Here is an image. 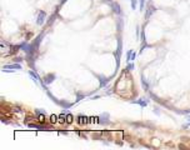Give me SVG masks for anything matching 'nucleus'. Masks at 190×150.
Segmentation results:
<instances>
[{
	"label": "nucleus",
	"instance_id": "f257e3e1",
	"mask_svg": "<svg viewBox=\"0 0 190 150\" xmlns=\"http://www.w3.org/2000/svg\"><path fill=\"white\" fill-rule=\"evenodd\" d=\"M9 69H11L13 71H15V70H20L21 69V64H10V65H4L3 67V71H10Z\"/></svg>",
	"mask_w": 190,
	"mask_h": 150
},
{
	"label": "nucleus",
	"instance_id": "f03ea898",
	"mask_svg": "<svg viewBox=\"0 0 190 150\" xmlns=\"http://www.w3.org/2000/svg\"><path fill=\"white\" fill-rule=\"evenodd\" d=\"M55 74H48V75H45L44 78H43V85H49V84H51L54 80H55Z\"/></svg>",
	"mask_w": 190,
	"mask_h": 150
},
{
	"label": "nucleus",
	"instance_id": "7ed1b4c3",
	"mask_svg": "<svg viewBox=\"0 0 190 150\" xmlns=\"http://www.w3.org/2000/svg\"><path fill=\"white\" fill-rule=\"evenodd\" d=\"M45 18H46V13L40 10L38 13V18H36V24H38V25H43V24L45 23Z\"/></svg>",
	"mask_w": 190,
	"mask_h": 150
},
{
	"label": "nucleus",
	"instance_id": "20e7f679",
	"mask_svg": "<svg viewBox=\"0 0 190 150\" xmlns=\"http://www.w3.org/2000/svg\"><path fill=\"white\" fill-rule=\"evenodd\" d=\"M109 5H110V8H112V10L114 11L115 14H121V8H120V5L116 1H112Z\"/></svg>",
	"mask_w": 190,
	"mask_h": 150
},
{
	"label": "nucleus",
	"instance_id": "39448f33",
	"mask_svg": "<svg viewBox=\"0 0 190 150\" xmlns=\"http://www.w3.org/2000/svg\"><path fill=\"white\" fill-rule=\"evenodd\" d=\"M99 119H100V123H101L103 125H108V124L110 123V116H109L108 113H103Z\"/></svg>",
	"mask_w": 190,
	"mask_h": 150
},
{
	"label": "nucleus",
	"instance_id": "423d86ee",
	"mask_svg": "<svg viewBox=\"0 0 190 150\" xmlns=\"http://www.w3.org/2000/svg\"><path fill=\"white\" fill-rule=\"evenodd\" d=\"M29 75H30V76H32V79H33V80H34L35 83H39V81H40V83L43 84V79L40 80V78H39V75H38V74H36V73H35V71H34V70H29Z\"/></svg>",
	"mask_w": 190,
	"mask_h": 150
},
{
	"label": "nucleus",
	"instance_id": "0eeeda50",
	"mask_svg": "<svg viewBox=\"0 0 190 150\" xmlns=\"http://www.w3.org/2000/svg\"><path fill=\"white\" fill-rule=\"evenodd\" d=\"M135 56H136V53L135 51H133V50L128 51V54H126V61L128 63H131L133 60H135Z\"/></svg>",
	"mask_w": 190,
	"mask_h": 150
},
{
	"label": "nucleus",
	"instance_id": "6e6552de",
	"mask_svg": "<svg viewBox=\"0 0 190 150\" xmlns=\"http://www.w3.org/2000/svg\"><path fill=\"white\" fill-rule=\"evenodd\" d=\"M134 104H138V105H140V106H143V108H145L146 105L149 104V100L146 99V98H143V99H139V100H136V101H133Z\"/></svg>",
	"mask_w": 190,
	"mask_h": 150
},
{
	"label": "nucleus",
	"instance_id": "1a4fd4ad",
	"mask_svg": "<svg viewBox=\"0 0 190 150\" xmlns=\"http://www.w3.org/2000/svg\"><path fill=\"white\" fill-rule=\"evenodd\" d=\"M155 13V7H154V5H149V7H148V11H146V14H145V18H146V19H149V18L153 15V14H154Z\"/></svg>",
	"mask_w": 190,
	"mask_h": 150
},
{
	"label": "nucleus",
	"instance_id": "9d476101",
	"mask_svg": "<svg viewBox=\"0 0 190 150\" xmlns=\"http://www.w3.org/2000/svg\"><path fill=\"white\" fill-rule=\"evenodd\" d=\"M98 78H99V81H100V86L104 88L106 85V84L109 83V79H106V78H104V76H100V75H98Z\"/></svg>",
	"mask_w": 190,
	"mask_h": 150
},
{
	"label": "nucleus",
	"instance_id": "9b49d317",
	"mask_svg": "<svg viewBox=\"0 0 190 150\" xmlns=\"http://www.w3.org/2000/svg\"><path fill=\"white\" fill-rule=\"evenodd\" d=\"M29 128H35V129H39V130H45L48 129L46 127H44V125H36V124H28Z\"/></svg>",
	"mask_w": 190,
	"mask_h": 150
},
{
	"label": "nucleus",
	"instance_id": "f8f14e48",
	"mask_svg": "<svg viewBox=\"0 0 190 150\" xmlns=\"http://www.w3.org/2000/svg\"><path fill=\"white\" fill-rule=\"evenodd\" d=\"M41 40H43V35H39V37L36 38V39H35V41L33 43V45L36 48V49H39V44H40V41H41Z\"/></svg>",
	"mask_w": 190,
	"mask_h": 150
},
{
	"label": "nucleus",
	"instance_id": "ddd939ff",
	"mask_svg": "<svg viewBox=\"0 0 190 150\" xmlns=\"http://www.w3.org/2000/svg\"><path fill=\"white\" fill-rule=\"evenodd\" d=\"M58 121L59 123H66V115L65 114H60L58 116Z\"/></svg>",
	"mask_w": 190,
	"mask_h": 150
},
{
	"label": "nucleus",
	"instance_id": "4468645a",
	"mask_svg": "<svg viewBox=\"0 0 190 150\" xmlns=\"http://www.w3.org/2000/svg\"><path fill=\"white\" fill-rule=\"evenodd\" d=\"M87 116H84V115H79L78 116V120H79V124H85L87 123Z\"/></svg>",
	"mask_w": 190,
	"mask_h": 150
},
{
	"label": "nucleus",
	"instance_id": "2eb2a0df",
	"mask_svg": "<svg viewBox=\"0 0 190 150\" xmlns=\"http://www.w3.org/2000/svg\"><path fill=\"white\" fill-rule=\"evenodd\" d=\"M73 121H74V116H73L71 114H66V123L70 124V123H73Z\"/></svg>",
	"mask_w": 190,
	"mask_h": 150
},
{
	"label": "nucleus",
	"instance_id": "dca6fc26",
	"mask_svg": "<svg viewBox=\"0 0 190 150\" xmlns=\"http://www.w3.org/2000/svg\"><path fill=\"white\" fill-rule=\"evenodd\" d=\"M138 1H139V0H131V1H130V4H131V9H133V10H135V9H136Z\"/></svg>",
	"mask_w": 190,
	"mask_h": 150
},
{
	"label": "nucleus",
	"instance_id": "f3484780",
	"mask_svg": "<svg viewBox=\"0 0 190 150\" xmlns=\"http://www.w3.org/2000/svg\"><path fill=\"white\" fill-rule=\"evenodd\" d=\"M139 8H140V10H144V8H145V0H139Z\"/></svg>",
	"mask_w": 190,
	"mask_h": 150
},
{
	"label": "nucleus",
	"instance_id": "a211bd4d",
	"mask_svg": "<svg viewBox=\"0 0 190 150\" xmlns=\"http://www.w3.org/2000/svg\"><path fill=\"white\" fill-rule=\"evenodd\" d=\"M142 83H143V86H144V89L145 90H148V83H146V80H145V78L142 75Z\"/></svg>",
	"mask_w": 190,
	"mask_h": 150
},
{
	"label": "nucleus",
	"instance_id": "6ab92c4d",
	"mask_svg": "<svg viewBox=\"0 0 190 150\" xmlns=\"http://www.w3.org/2000/svg\"><path fill=\"white\" fill-rule=\"evenodd\" d=\"M131 70H134V64H133V61H131V63H128V67H126V71H131Z\"/></svg>",
	"mask_w": 190,
	"mask_h": 150
},
{
	"label": "nucleus",
	"instance_id": "aec40b11",
	"mask_svg": "<svg viewBox=\"0 0 190 150\" xmlns=\"http://www.w3.org/2000/svg\"><path fill=\"white\" fill-rule=\"evenodd\" d=\"M50 121L54 124V123H56L58 121V116L56 115H54V114H51V115H50Z\"/></svg>",
	"mask_w": 190,
	"mask_h": 150
},
{
	"label": "nucleus",
	"instance_id": "412c9836",
	"mask_svg": "<svg viewBox=\"0 0 190 150\" xmlns=\"http://www.w3.org/2000/svg\"><path fill=\"white\" fill-rule=\"evenodd\" d=\"M60 104H61V105H63V106L65 108V109H68V108H70V106H71L70 104H68V103H64V101H61V103H60Z\"/></svg>",
	"mask_w": 190,
	"mask_h": 150
},
{
	"label": "nucleus",
	"instance_id": "4be33fe9",
	"mask_svg": "<svg viewBox=\"0 0 190 150\" xmlns=\"http://www.w3.org/2000/svg\"><path fill=\"white\" fill-rule=\"evenodd\" d=\"M35 113H36V114H45V110H44V109H36Z\"/></svg>",
	"mask_w": 190,
	"mask_h": 150
},
{
	"label": "nucleus",
	"instance_id": "5701e85b",
	"mask_svg": "<svg viewBox=\"0 0 190 150\" xmlns=\"http://www.w3.org/2000/svg\"><path fill=\"white\" fill-rule=\"evenodd\" d=\"M15 61H16V63H20V61H23V58H15Z\"/></svg>",
	"mask_w": 190,
	"mask_h": 150
},
{
	"label": "nucleus",
	"instance_id": "b1692460",
	"mask_svg": "<svg viewBox=\"0 0 190 150\" xmlns=\"http://www.w3.org/2000/svg\"><path fill=\"white\" fill-rule=\"evenodd\" d=\"M189 127H190V120H189V121H188L185 125H184V128H189Z\"/></svg>",
	"mask_w": 190,
	"mask_h": 150
},
{
	"label": "nucleus",
	"instance_id": "393cba45",
	"mask_svg": "<svg viewBox=\"0 0 190 150\" xmlns=\"http://www.w3.org/2000/svg\"><path fill=\"white\" fill-rule=\"evenodd\" d=\"M65 1H66V0H60V5H61V4H64Z\"/></svg>",
	"mask_w": 190,
	"mask_h": 150
}]
</instances>
